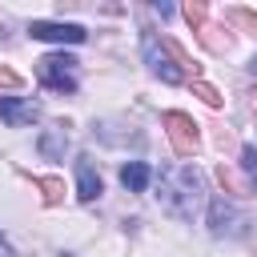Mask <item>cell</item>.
I'll return each mask as SVG.
<instances>
[{
	"mask_svg": "<svg viewBox=\"0 0 257 257\" xmlns=\"http://www.w3.org/2000/svg\"><path fill=\"white\" fill-rule=\"evenodd\" d=\"M157 201L169 217L177 221H193L205 205V177L193 165H169L157 177Z\"/></svg>",
	"mask_w": 257,
	"mask_h": 257,
	"instance_id": "1",
	"label": "cell"
},
{
	"mask_svg": "<svg viewBox=\"0 0 257 257\" xmlns=\"http://www.w3.org/2000/svg\"><path fill=\"white\" fill-rule=\"evenodd\" d=\"M141 56H145L149 72L161 76L165 84H181V80H185V56H181L173 44H165L153 28H141Z\"/></svg>",
	"mask_w": 257,
	"mask_h": 257,
	"instance_id": "2",
	"label": "cell"
},
{
	"mask_svg": "<svg viewBox=\"0 0 257 257\" xmlns=\"http://www.w3.org/2000/svg\"><path fill=\"white\" fill-rule=\"evenodd\" d=\"M36 80L52 92H76V56L68 52H48L36 60Z\"/></svg>",
	"mask_w": 257,
	"mask_h": 257,
	"instance_id": "3",
	"label": "cell"
},
{
	"mask_svg": "<svg viewBox=\"0 0 257 257\" xmlns=\"http://www.w3.org/2000/svg\"><path fill=\"white\" fill-rule=\"evenodd\" d=\"M209 233L213 237H245L249 233L245 209H237L229 197H213L209 201Z\"/></svg>",
	"mask_w": 257,
	"mask_h": 257,
	"instance_id": "4",
	"label": "cell"
},
{
	"mask_svg": "<svg viewBox=\"0 0 257 257\" xmlns=\"http://www.w3.org/2000/svg\"><path fill=\"white\" fill-rule=\"evenodd\" d=\"M161 124H165L177 157H189V153L197 149V124H193V116H185V112H165Z\"/></svg>",
	"mask_w": 257,
	"mask_h": 257,
	"instance_id": "5",
	"label": "cell"
},
{
	"mask_svg": "<svg viewBox=\"0 0 257 257\" xmlns=\"http://www.w3.org/2000/svg\"><path fill=\"white\" fill-rule=\"evenodd\" d=\"M28 36L32 40H56V44H80L88 32L80 24H56V20H32L28 24Z\"/></svg>",
	"mask_w": 257,
	"mask_h": 257,
	"instance_id": "6",
	"label": "cell"
},
{
	"mask_svg": "<svg viewBox=\"0 0 257 257\" xmlns=\"http://www.w3.org/2000/svg\"><path fill=\"white\" fill-rule=\"evenodd\" d=\"M0 120L8 128H24V124L40 120V104L28 96H0Z\"/></svg>",
	"mask_w": 257,
	"mask_h": 257,
	"instance_id": "7",
	"label": "cell"
},
{
	"mask_svg": "<svg viewBox=\"0 0 257 257\" xmlns=\"http://www.w3.org/2000/svg\"><path fill=\"white\" fill-rule=\"evenodd\" d=\"M104 193V181H100V169L92 165V157H76V197L88 205Z\"/></svg>",
	"mask_w": 257,
	"mask_h": 257,
	"instance_id": "8",
	"label": "cell"
},
{
	"mask_svg": "<svg viewBox=\"0 0 257 257\" xmlns=\"http://www.w3.org/2000/svg\"><path fill=\"white\" fill-rule=\"evenodd\" d=\"M36 149H40V157H44V161H60V157H64V149H68V124H64V120H60V124H48V128L40 133Z\"/></svg>",
	"mask_w": 257,
	"mask_h": 257,
	"instance_id": "9",
	"label": "cell"
},
{
	"mask_svg": "<svg viewBox=\"0 0 257 257\" xmlns=\"http://www.w3.org/2000/svg\"><path fill=\"white\" fill-rule=\"evenodd\" d=\"M149 177H153V169H149L145 161H128V165H120V185H124L128 193H145Z\"/></svg>",
	"mask_w": 257,
	"mask_h": 257,
	"instance_id": "10",
	"label": "cell"
},
{
	"mask_svg": "<svg viewBox=\"0 0 257 257\" xmlns=\"http://www.w3.org/2000/svg\"><path fill=\"white\" fill-rule=\"evenodd\" d=\"M36 185L44 189V201H48V205H56V201L64 197V181H60V177H40Z\"/></svg>",
	"mask_w": 257,
	"mask_h": 257,
	"instance_id": "11",
	"label": "cell"
},
{
	"mask_svg": "<svg viewBox=\"0 0 257 257\" xmlns=\"http://www.w3.org/2000/svg\"><path fill=\"white\" fill-rule=\"evenodd\" d=\"M241 173H245V177H249V185L257 189V149H253V145H245V149H241Z\"/></svg>",
	"mask_w": 257,
	"mask_h": 257,
	"instance_id": "12",
	"label": "cell"
},
{
	"mask_svg": "<svg viewBox=\"0 0 257 257\" xmlns=\"http://www.w3.org/2000/svg\"><path fill=\"white\" fill-rule=\"evenodd\" d=\"M205 16H209V8H205V4H189V8H185V20L193 24V32H201V28H205Z\"/></svg>",
	"mask_w": 257,
	"mask_h": 257,
	"instance_id": "13",
	"label": "cell"
},
{
	"mask_svg": "<svg viewBox=\"0 0 257 257\" xmlns=\"http://www.w3.org/2000/svg\"><path fill=\"white\" fill-rule=\"evenodd\" d=\"M193 88H197V96H201V100H205V104H213V108H217V104H221V92H217V88H213V84H205V80H197V84H193Z\"/></svg>",
	"mask_w": 257,
	"mask_h": 257,
	"instance_id": "14",
	"label": "cell"
},
{
	"mask_svg": "<svg viewBox=\"0 0 257 257\" xmlns=\"http://www.w3.org/2000/svg\"><path fill=\"white\" fill-rule=\"evenodd\" d=\"M0 84H8V88H16V84H20V76H16V72H8V68H0Z\"/></svg>",
	"mask_w": 257,
	"mask_h": 257,
	"instance_id": "15",
	"label": "cell"
},
{
	"mask_svg": "<svg viewBox=\"0 0 257 257\" xmlns=\"http://www.w3.org/2000/svg\"><path fill=\"white\" fill-rule=\"evenodd\" d=\"M0 257H16V253H12V245H8L4 237H0Z\"/></svg>",
	"mask_w": 257,
	"mask_h": 257,
	"instance_id": "16",
	"label": "cell"
},
{
	"mask_svg": "<svg viewBox=\"0 0 257 257\" xmlns=\"http://www.w3.org/2000/svg\"><path fill=\"white\" fill-rule=\"evenodd\" d=\"M249 72H253V76H257V56H253V60H249Z\"/></svg>",
	"mask_w": 257,
	"mask_h": 257,
	"instance_id": "17",
	"label": "cell"
},
{
	"mask_svg": "<svg viewBox=\"0 0 257 257\" xmlns=\"http://www.w3.org/2000/svg\"><path fill=\"white\" fill-rule=\"evenodd\" d=\"M60 257H64V253H60Z\"/></svg>",
	"mask_w": 257,
	"mask_h": 257,
	"instance_id": "18",
	"label": "cell"
}]
</instances>
